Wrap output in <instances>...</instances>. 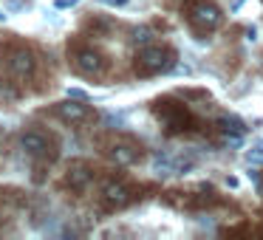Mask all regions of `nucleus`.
<instances>
[{
    "mask_svg": "<svg viewBox=\"0 0 263 240\" xmlns=\"http://www.w3.org/2000/svg\"><path fill=\"white\" fill-rule=\"evenodd\" d=\"M57 116L63 122H68V125H77V122L91 116V105H82V99H68V102L57 105Z\"/></svg>",
    "mask_w": 263,
    "mask_h": 240,
    "instance_id": "obj_10",
    "label": "nucleus"
},
{
    "mask_svg": "<svg viewBox=\"0 0 263 240\" xmlns=\"http://www.w3.org/2000/svg\"><path fill=\"white\" fill-rule=\"evenodd\" d=\"M68 96L71 99H82V102H88V99H91V96H88V91H82V88H71Z\"/></svg>",
    "mask_w": 263,
    "mask_h": 240,
    "instance_id": "obj_15",
    "label": "nucleus"
},
{
    "mask_svg": "<svg viewBox=\"0 0 263 240\" xmlns=\"http://www.w3.org/2000/svg\"><path fill=\"white\" fill-rule=\"evenodd\" d=\"M173 63H176V54L167 46H144L136 57V71L142 76H153L161 71H170Z\"/></svg>",
    "mask_w": 263,
    "mask_h": 240,
    "instance_id": "obj_1",
    "label": "nucleus"
},
{
    "mask_svg": "<svg viewBox=\"0 0 263 240\" xmlns=\"http://www.w3.org/2000/svg\"><path fill=\"white\" fill-rule=\"evenodd\" d=\"M190 20H193L198 29L212 31V29L221 26L223 14H221V9H218L215 3H210V0H195L193 6H190Z\"/></svg>",
    "mask_w": 263,
    "mask_h": 240,
    "instance_id": "obj_4",
    "label": "nucleus"
},
{
    "mask_svg": "<svg viewBox=\"0 0 263 240\" xmlns=\"http://www.w3.org/2000/svg\"><path fill=\"white\" fill-rule=\"evenodd\" d=\"M74 65L82 76H99L105 71V57L99 51H93V48H82V51L77 54Z\"/></svg>",
    "mask_w": 263,
    "mask_h": 240,
    "instance_id": "obj_8",
    "label": "nucleus"
},
{
    "mask_svg": "<svg viewBox=\"0 0 263 240\" xmlns=\"http://www.w3.org/2000/svg\"><path fill=\"white\" fill-rule=\"evenodd\" d=\"M6 20H9V14H6V9L0 6V23H6Z\"/></svg>",
    "mask_w": 263,
    "mask_h": 240,
    "instance_id": "obj_19",
    "label": "nucleus"
},
{
    "mask_svg": "<svg viewBox=\"0 0 263 240\" xmlns=\"http://www.w3.org/2000/svg\"><path fill=\"white\" fill-rule=\"evenodd\" d=\"M240 6H243V0H232V3H229V9H232V12H238Z\"/></svg>",
    "mask_w": 263,
    "mask_h": 240,
    "instance_id": "obj_18",
    "label": "nucleus"
},
{
    "mask_svg": "<svg viewBox=\"0 0 263 240\" xmlns=\"http://www.w3.org/2000/svg\"><path fill=\"white\" fill-rule=\"evenodd\" d=\"M6 9L9 12H26L29 3H26V0H6Z\"/></svg>",
    "mask_w": 263,
    "mask_h": 240,
    "instance_id": "obj_14",
    "label": "nucleus"
},
{
    "mask_svg": "<svg viewBox=\"0 0 263 240\" xmlns=\"http://www.w3.org/2000/svg\"><path fill=\"white\" fill-rule=\"evenodd\" d=\"M99 3H105V6H114V9H119V6H127L130 0H99Z\"/></svg>",
    "mask_w": 263,
    "mask_h": 240,
    "instance_id": "obj_17",
    "label": "nucleus"
},
{
    "mask_svg": "<svg viewBox=\"0 0 263 240\" xmlns=\"http://www.w3.org/2000/svg\"><path fill=\"white\" fill-rule=\"evenodd\" d=\"M91 181H93V170H91V164H82V161L71 164L68 172H65V184H68V189H74V192H85V189L91 187Z\"/></svg>",
    "mask_w": 263,
    "mask_h": 240,
    "instance_id": "obj_9",
    "label": "nucleus"
},
{
    "mask_svg": "<svg viewBox=\"0 0 263 240\" xmlns=\"http://www.w3.org/2000/svg\"><path fill=\"white\" fill-rule=\"evenodd\" d=\"M20 147L31 155V158H51L54 155V142L46 130H26L20 136Z\"/></svg>",
    "mask_w": 263,
    "mask_h": 240,
    "instance_id": "obj_3",
    "label": "nucleus"
},
{
    "mask_svg": "<svg viewBox=\"0 0 263 240\" xmlns=\"http://www.w3.org/2000/svg\"><path fill=\"white\" fill-rule=\"evenodd\" d=\"M34 54L26 46H12L6 51V71L14 76V79H29L34 74Z\"/></svg>",
    "mask_w": 263,
    "mask_h": 240,
    "instance_id": "obj_2",
    "label": "nucleus"
},
{
    "mask_svg": "<svg viewBox=\"0 0 263 240\" xmlns=\"http://www.w3.org/2000/svg\"><path fill=\"white\" fill-rule=\"evenodd\" d=\"M130 43L133 46H153V31L147 29V26H136V29L130 31Z\"/></svg>",
    "mask_w": 263,
    "mask_h": 240,
    "instance_id": "obj_12",
    "label": "nucleus"
},
{
    "mask_svg": "<svg viewBox=\"0 0 263 240\" xmlns=\"http://www.w3.org/2000/svg\"><path fill=\"white\" fill-rule=\"evenodd\" d=\"M159 175H187L193 170V158H181V155H156L153 161Z\"/></svg>",
    "mask_w": 263,
    "mask_h": 240,
    "instance_id": "obj_6",
    "label": "nucleus"
},
{
    "mask_svg": "<svg viewBox=\"0 0 263 240\" xmlns=\"http://www.w3.org/2000/svg\"><path fill=\"white\" fill-rule=\"evenodd\" d=\"M243 158H246V164H252V167H263V142L252 144V147L243 153Z\"/></svg>",
    "mask_w": 263,
    "mask_h": 240,
    "instance_id": "obj_13",
    "label": "nucleus"
},
{
    "mask_svg": "<svg viewBox=\"0 0 263 240\" xmlns=\"http://www.w3.org/2000/svg\"><path fill=\"white\" fill-rule=\"evenodd\" d=\"M130 201V189L122 181H105L102 184V206L105 209H122Z\"/></svg>",
    "mask_w": 263,
    "mask_h": 240,
    "instance_id": "obj_7",
    "label": "nucleus"
},
{
    "mask_svg": "<svg viewBox=\"0 0 263 240\" xmlns=\"http://www.w3.org/2000/svg\"><path fill=\"white\" fill-rule=\"evenodd\" d=\"M218 127L229 136H243L246 133V125L238 119V116H218Z\"/></svg>",
    "mask_w": 263,
    "mask_h": 240,
    "instance_id": "obj_11",
    "label": "nucleus"
},
{
    "mask_svg": "<svg viewBox=\"0 0 263 240\" xmlns=\"http://www.w3.org/2000/svg\"><path fill=\"white\" fill-rule=\"evenodd\" d=\"M80 0H54V9L57 12H63V9H71V6H77Z\"/></svg>",
    "mask_w": 263,
    "mask_h": 240,
    "instance_id": "obj_16",
    "label": "nucleus"
},
{
    "mask_svg": "<svg viewBox=\"0 0 263 240\" xmlns=\"http://www.w3.org/2000/svg\"><path fill=\"white\" fill-rule=\"evenodd\" d=\"M139 158H142V150L130 142H116L108 147V161L116 167H133Z\"/></svg>",
    "mask_w": 263,
    "mask_h": 240,
    "instance_id": "obj_5",
    "label": "nucleus"
}]
</instances>
